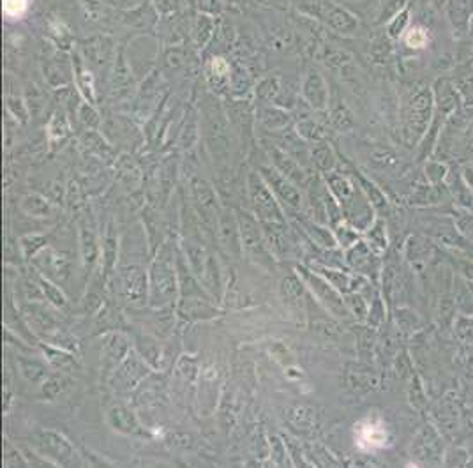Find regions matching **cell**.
I'll list each match as a JSON object with an SVG mask.
<instances>
[{
  "instance_id": "1",
  "label": "cell",
  "mask_w": 473,
  "mask_h": 468,
  "mask_svg": "<svg viewBox=\"0 0 473 468\" xmlns=\"http://www.w3.org/2000/svg\"><path fill=\"white\" fill-rule=\"evenodd\" d=\"M176 294H179L176 260L173 262L169 246L162 244L148 270V304L152 308H164L175 301Z\"/></svg>"
},
{
  "instance_id": "2",
  "label": "cell",
  "mask_w": 473,
  "mask_h": 468,
  "mask_svg": "<svg viewBox=\"0 0 473 468\" xmlns=\"http://www.w3.org/2000/svg\"><path fill=\"white\" fill-rule=\"evenodd\" d=\"M247 186H249L251 203H253V209L260 223L286 224V217L282 214L281 205H279V200L275 198L265 179L253 172L247 179Z\"/></svg>"
},
{
  "instance_id": "3",
  "label": "cell",
  "mask_w": 473,
  "mask_h": 468,
  "mask_svg": "<svg viewBox=\"0 0 473 468\" xmlns=\"http://www.w3.org/2000/svg\"><path fill=\"white\" fill-rule=\"evenodd\" d=\"M30 443L35 452L41 454L52 464L67 467L74 457L73 443L55 429H39L30 436Z\"/></svg>"
},
{
  "instance_id": "4",
  "label": "cell",
  "mask_w": 473,
  "mask_h": 468,
  "mask_svg": "<svg viewBox=\"0 0 473 468\" xmlns=\"http://www.w3.org/2000/svg\"><path fill=\"white\" fill-rule=\"evenodd\" d=\"M297 272L300 274L302 281L306 283V287L313 292V295L316 297V301L323 306L327 311H330L335 316H348L349 309L346 308L345 299L341 297L337 290L325 280L323 276H320L318 272H314L313 269H307L304 265H297Z\"/></svg>"
},
{
  "instance_id": "5",
  "label": "cell",
  "mask_w": 473,
  "mask_h": 468,
  "mask_svg": "<svg viewBox=\"0 0 473 468\" xmlns=\"http://www.w3.org/2000/svg\"><path fill=\"white\" fill-rule=\"evenodd\" d=\"M239 224H240V235H242V246L244 251L247 253L251 260L263 267H274V258H272V251L268 249L267 241H265L263 227L258 223L249 214H240Z\"/></svg>"
},
{
  "instance_id": "6",
  "label": "cell",
  "mask_w": 473,
  "mask_h": 468,
  "mask_svg": "<svg viewBox=\"0 0 473 468\" xmlns=\"http://www.w3.org/2000/svg\"><path fill=\"white\" fill-rule=\"evenodd\" d=\"M150 368L152 366L140 354L129 352V355L124 359L122 364L113 373V387L116 390H122V392H129V390H133L134 387H138L147 378L148 373H150Z\"/></svg>"
},
{
  "instance_id": "7",
  "label": "cell",
  "mask_w": 473,
  "mask_h": 468,
  "mask_svg": "<svg viewBox=\"0 0 473 468\" xmlns=\"http://www.w3.org/2000/svg\"><path fill=\"white\" fill-rule=\"evenodd\" d=\"M261 177L265 179V182L272 189L279 203H282L286 209L297 212L302 207V195L297 189V184H293L289 179H286L277 168L275 170L274 168H261Z\"/></svg>"
},
{
  "instance_id": "8",
  "label": "cell",
  "mask_w": 473,
  "mask_h": 468,
  "mask_svg": "<svg viewBox=\"0 0 473 468\" xmlns=\"http://www.w3.org/2000/svg\"><path fill=\"white\" fill-rule=\"evenodd\" d=\"M120 294L131 304H143L148 301V274L141 267H124L119 276Z\"/></svg>"
},
{
  "instance_id": "9",
  "label": "cell",
  "mask_w": 473,
  "mask_h": 468,
  "mask_svg": "<svg viewBox=\"0 0 473 468\" xmlns=\"http://www.w3.org/2000/svg\"><path fill=\"white\" fill-rule=\"evenodd\" d=\"M215 234H217V242L222 251L232 256H240L244 251L242 235H240L239 217L233 216L232 212L224 210L219 214L217 223H215Z\"/></svg>"
},
{
  "instance_id": "10",
  "label": "cell",
  "mask_w": 473,
  "mask_h": 468,
  "mask_svg": "<svg viewBox=\"0 0 473 468\" xmlns=\"http://www.w3.org/2000/svg\"><path fill=\"white\" fill-rule=\"evenodd\" d=\"M102 354H101V362H102V380L112 378L113 373L116 371L120 364L124 362V359L129 355L131 347L129 341L119 332H112L102 340Z\"/></svg>"
},
{
  "instance_id": "11",
  "label": "cell",
  "mask_w": 473,
  "mask_h": 468,
  "mask_svg": "<svg viewBox=\"0 0 473 468\" xmlns=\"http://www.w3.org/2000/svg\"><path fill=\"white\" fill-rule=\"evenodd\" d=\"M108 424L109 428L115 429L120 435L138 436V438H145L147 436V431L141 426V422L138 421L133 408L129 404L122 403V401H116V403H113L108 408Z\"/></svg>"
},
{
  "instance_id": "12",
  "label": "cell",
  "mask_w": 473,
  "mask_h": 468,
  "mask_svg": "<svg viewBox=\"0 0 473 468\" xmlns=\"http://www.w3.org/2000/svg\"><path fill=\"white\" fill-rule=\"evenodd\" d=\"M39 272L48 276L53 281H66L71 276V260L64 253L46 246L34 260H32Z\"/></svg>"
},
{
  "instance_id": "13",
  "label": "cell",
  "mask_w": 473,
  "mask_h": 468,
  "mask_svg": "<svg viewBox=\"0 0 473 468\" xmlns=\"http://www.w3.org/2000/svg\"><path fill=\"white\" fill-rule=\"evenodd\" d=\"M191 191H193V198L194 203H196L200 221L207 224V228H214L215 230V227H212V224L217 223V217L221 212H217V200H215L212 188L201 179H194L191 182Z\"/></svg>"
},
{
  "instance_id": "14",
  "label": "cell",
  "mask_w": 473,
  "mask_h": 468,
  "mask_svg": "<svg viewBox=\"0 0 473 468\" xmlns=\"http://www.w3.org/2000/svg\"><path fill=\"white\" fill-rule=\"evenodd\" d=\"M311 269L314 272H318L320 276H323L339 294H355L359 288L364 287V277L359 276V274H352L348 270H341V269H334V267H327L323 263H314Z\"/></svg>"
},
{
  "instance_id": "15",
  "label": "cell",
  "mask_w": 473,
  "mask_h": 468,
  "mask_svg": "<svg viewBox=\"0 0 473 468\" xmlns=\"http://www.w3.org/2000/svg\"><path fill=\"white\" fill-rule=\"evenodd\" d=\"M99 248L97 234H95V228L92 227L87 221H81L80 223V256H81V265H83L85 276L90 274L94 270L95 263L99 260Z\"/></svg>"
},
{
  "instance_id": "16",
  "label": "cell",
  "mask_w": 473,
  "mask_h": 468,
  "mask_svg": "<svg viewBox=\"0 0 473 468\" xmlns=\"http://www.w3.org/2000/svg\"><path fill=\"white\" fill-rule=\"evenodd\" d=\"M179 315L184 320H208L212 316L217 315V309L212 304L210 299H201V297H193V299H180L179 304Z\"/></svg>"
},
{
  "instance_id": "17",
  "label": "cell",
  "mask_w": 473,
  "mask_h": 468,
  "mask_svg": "<svg viewBox=\"0 0 473 468\" xmlns=\"http://www.w3.org/2000/svg\"><path fill=\"white\" fill-rule=\"evenodd\" d=\"M302 92L307 103H309L313 108H316V110H323V108L328 104L327 85H325L323 78H321L318 73H311V75L307 76L306 82H304Z\"/></svg>"
},
{
  "instance_id": "18",
  "label": "cell",
  "mask_w": 473,
  "mask_h": 468,
  "mask_svg": "<svg viewBox=\"0 0 473 468\" xmlns=\"http://www.w3.org/2000/svg\"><path fill=\"white\" fill-rule=\"evenodd\" d=\"M270 154H272L270 157L274 160L275 168H277V170L281 172L286 179H289L293 184H306V175H304V170L299 167V164H297L295 160H292V156H289L288 152L272 147Z\"/></svg>"
},
{
  "instance_id": "19",
  "label": "cell",
  "mask_w": 473,
  "mask_h": 468,
  "mask_svg": "<svg viewBox=\"0 0 473 468\" xmlns=\"http://www.w3.org/2000/svg\"><path fill=\"white\" fill-rule=\"evenodd\" d=\"M346 262L355 270H371L376 269V258H374V249L369 248L364 241H359L348 248Z\"/></svg>"
},
{
  "instance_id": "20",
  "label": "cell",
  "mask_w": 473,
  "mask_h": 468,
  "mask_svg": "<svg viewBox=\"0 0 473 468\" xmlns=\"http://www.w3.org/2000/svg\"><path fill=\"white\" fill-rule=\"evenodd\" d=\"M279 292H281V297L288 304H300L304 301V295H306V283H304L300 274L295 270V272L282 277L281 284H279Z\"/></svg>"
},
{
  "instance_id": "21",
  "label": "cell",
  "mask_w": 473,
  "mask_h": 468,
  "mask_svg": "<svg viewBox=\"0 0 473 468\" xmlns=\"http://www.w3.org/2000/svg\"><path fill=\"white\" fill-rule=\"evenodd\" d=\"M41 350L44 354V359L48 361V366L60 369V371H69L76 368V361L73 357V352L64 350V348L55 347V344H41Z\"/></svg>"
},
{
  "instance_id": "22",
  "label": "cell",
  "mask_w": 473,
  "mask_h": 468,
  "mask_svg": "<svg viewBox=\"0 0 473 468\" xmlns=\"http://www.w3.org/2000/svg\"><path fill=\"white\" fill-rule=\"evenodd\" d=\"M16 364H18V369H20L21 376H23L27 382L42 383L46 378H48V368H46V364L39 362L37 359L18 355Z\"/></svg>"
},
{
  "instance_id": "23",
  "label": "cell",
  "mask_w": 473,
  "mask_h": 468,
  "mask_svg": "<svg viewBox=\"0 0 473 468\" xmlns=\"http://www.w3.org/2000/svg\"><path fill=\"white\" fill-rule=\"evenodd\" d=\"M116 253H119V239H116V232L113 230V224H109L104 235V244H102V263H104L102 277H104V280L113 272V269H115Z\"/></svg>"
},
{
  "instance_id": "24",
  "label": "cell",
  "mask_w": 473,
  "mask_h": 468,
  "mask_svg": "<svg viewBox=\"0 0 473 468\" xmlns=\"http://www.w3.org/2000/svg\"><path fill=\"white\" fill-rule=\"evenodd\" d=\"M302 224L311 241L316 242V246H320L321 249H334L337 246L335 234H332L328 228L321 227L320 223H314V221H304Z\"/></svg>"
},
{
  "instance_id": "25",
  "label": "cell",
  "mask_w": 473,
  "mask_h": 468,
  "mask_svg": "<svg viewBox=\"0 0 473 468\" xmlns=\"http://www.w3.org/2000/svg\"><path fill=\"white\" fill-rule=\"evenodd\" d=\"M49 235L46 234H27L18 241L20 244V251L25 260H34L42 249L48 246Z\"/></svg>"
},
{
  "instance_id": "26",
  "label": "cell",
  "mask_w": 473,
  "mask_h": 468,
  "mask_svg": "<svg viewBox=\"0 0 473 468\" xmlns=\"http://www.w3.org/2000/svg\"><path fill=\"white\" fill-rule=\"evenodd\" d=\"M325 16H327V22L334 27L339 32H352L353 27H355V20L349 16V13H346L345 9L337 8L334 4H328L323 9Z\"/></svg>"
},
{
  "instance_id": "27",
  "label": "cell",
  "mask_w": 473,
  "mask_h": 468,
  "mask_svg": "<svg viewBox=\"0 0 473 468\" xmlns=\"http://www.w3.org/2000/svg\"><path fill=\"white\" fill-rule=\"evenodd\" d=\"M20 207L25 214H28V216H32V217H48V216H52V210H53L48 200L42 198V196H39V195L23 196Z\"/></svg>"
},
{
  "instance_id": "28",
  "label": "cell",
  "mask_w": 473,
  "mask_h": 468,
  "mask_svg": "<svg viewBox=\"0 0 473 468\" xmlns=\"http://www.w3.org/2000/svg\"><path fill=\"white\" fill-rule=\"evenodd\" d=\"M221 267H219V262L217 258H215L214 255H208V260H207V267H205V272H203V281H205V287L210 290L212 295H217V299H221Z\"/></svg>"
},
{
  "instance_id": "29",
  "label": "cell",
  "mask_w": 473,
  "mask_h": 468,
  "mask_svg": "<svg viewBox=\"0 0 473 468\" xmlns=\"http://www.w3.org/2000/svg\"><path fill=\"white\" fill-rule=\"evenodd\" d=\"M288 421L292 422L295 428L302 429V431H313L314 429V410L311 407H304L299 404L295 408L288 410Z\"/></svg>"
},
{
  "instance_id": "30",
  "label": "cell",
  "mask_w": 473,
  "mask_h": 468,
  "mask_svg": "<svg viewBox=\"0 0 473 468\" xmlns=\"http://www.w3.org/2000/svg\"><path fill=\"white\" fill-rule=\"evenodd\" d=\"M37 277H39V283H41L42 290H44L46 301H48L49 304L55 306V308H64V306L67 304V297H66V294L60 290V287H56L55 281L49 280L48 276H44V274L39 272V270H37Z\"/></svg>"
},
{
  "instance_id": "31",
  "label": "cell",
  "mask_w": 473,
  "mask_h": 468,
  "mask_svg": "<svg viewBox=\"0 0 473 468\" xmlns=\"http://www.w3.org/2000/svg\"><path fill=\"white\" fill-rule=\"evenodd\" d=\"M311 157H313V163L316 164V168L320 172H332V168H334V152H332V149L325 142L314 143L313 150H311Z\"/></svg>"
},
{
  "instance_id": "32",
  "label": "cell",
  "mask_w": 473,
  "mask_h": 468,
  "mask_svg": "<svg viewBox=\"0 0 473 468\" xmlns=\"http://www.w3.org/2000/svg\"><path fill=\"white\" fill-rule=\"evenodd\" d=\"M327 182H328V189H330L332 195L335 196V200H339V202H348V200L352 198V195H353L352 184H349L346 179H342L341 175L330 174L327 177Z\"/></svg>"
},
{
  "instance_id": "33",
  "label": "cell",
  "mask_w": 473,
  "mask_h": 468,
  "mask_svg": "<svg viewBox=\"0 0 473 468\" xmlns=\"http://www.w3.org/2000/svg\"><path fill=\"white\" fill-rule=\"evenodd\" d=\"M74 80L78 83V89L81 90L87 101L95 103V92H94V80L88 71H85L80 64H76V71H74Z\"/></svg>"
},
{
  "instance_id": "34",
  "label": "cell",
  "mask_w": 473,
  "mask_h": 468,
  "mask_svg": "<svg viewBox=\"0 0 473 468\" xmlns=\"http://www.w3.org/2000/svg\"><path fill=\"white\" fill-rule=\"evenodd\" d=\"M67 385H69V380H67L66 376L62 375L48 376V378L41 383V390L42 394H44V397H49V400H52V397L60 396V394L67 389Z\"/></svg>"
},
{
  "instance_id": "35",
  "label": "cell",
  "mask_w": 473,
  "mask_h": 468,
  "mask_svg": "<svg viewBox=\"0 0 473 468\" xmlns=\"http://www.w3.org/2000/svg\"><path fill=\"white\" fill-rule=\"evenodd\" d=\"M67 135H69V126H67L66 117L62 114H55L48 124L49 142L56 143L60 140H66Z\"/></svg>"
},
{
  "instance_id": "36",
  "label": "cell",
  "mask_w": 473,
  "mask_h": 468,
  "mask_svg": "<svg viewBox=\"0 0 473 468\" xmlns=\"http://www.w3.org/2000/svg\"><path fill=\"white\" fill-rule=\"evenodd\" d=\"M330 119H332V124H334L335 129H339V131H348V129H352L353 117L345 104H341V103L335 104L330 112Z\"/></svg>"
},
{
  "instance_id": "37",
  "label": "cell",
  "mask_w": 473,
  "mask_h": 468,
  "mask_svg": "<svg viewBox=\"0 0 473 468\" xmlns=\"http://www.w3.org/2000/svg\"><path fill=\"white\" fill-rule=\"evenodd\" d=\"M288 121L289 117L285 114V112L272 110V108H265V110L261 112V122H263L268 129L285 128V126L288 124Z\"/></svg>"
},
{
  "instance_id": "38",
  "label": "cell",
  "mask_w": 473,
  "mask_h": 468,
  "mask_svg": "<svg viewBox=\"0 0 473 468\" xmlns=\"http://www.w3.org/2000/svg\"><path fill=\"white\" fill-rule=\"evenodd\" d=\"M353 228L355 227H352V224H335V239H337V244L341 246V248H345V249H348V248H352L353 244H357V242H359V239H357V234L355 232H353Z\"/></svg>"
},
{
  "instance_id": "39",
  "label": "cell",
  "mask_w": 473,
  "mask_h": 468,
  "mask_svg": "<svg viewBox=\"0 0 473 468\" xmlns=\"http://www.w3.org/2000/svg\"><path fill=\"white\" fill-rule=\"evenodd\" d=\"M2 8L7 18H21L28 9V0H4Z\"/></svg>"
},
{
  "instance_id": "40",
  "label": "cell",
  "mask_w": 473,
  "mask_h": 468,
  "mask_svg": "<svg viewBox=\"0 0 473 468\" xmlns=\"http://www.w3.org/2000/svg\"><path fill=\"white\" fill-rule=\"evenodd\" d=\"M299 135L302 136L304 140H309V142H320L323 133H321L320 126L314 124V121H302L297 128Z\"/></svg>"
},
{
  "instance_id": "41",
  "label": "cell",
  "mask_w": 473,
  "mask_h": 468,
  "mask_svg": "<svg viewBox=\"0 0 473 468\" xmlns=\"http://www.w3.org/2000/svg\"><path fill=\"white\" fill-rule=\"evenodd\" d=\"M345 302H346V308H348L349 311L353 313V315L359 316V318H364V316L369 313V311H367L366 301L362 299V295H357V292H355V294L346 295Z\"/></svg>"
},
{
  "instance_id": "42",
  "label": "cell",
  "mask_w": 473,
  "mask_h": 468,
  "mask_svg": "<svg viewBox=\"0 0 473 468\" xmlns=\"http://www.w3.org/2000/svg\"><path fill=\"white\" fill-rule=\"evenodd\" d=\"M268 443H270L272 447V457H274V461L277 464H282L285 463V457L286 454H288V447H286V442L285 438H279V436L272 435L268 436Z\"/></svg>"
},
{
  "instance_id": "43",
  "label": "cell",
  "mask_w": 473,
  "mask_h": 468,
  "mask_svg": "<svg viewBox=\"0 0 473 468\" xmlns=\"http://www.w3.org/2000/svg\"><path fill=\"white\" fill-rule=\"evenodd\" d=\"M4 464H6V467H27L28 463L27 460H25V456H21L16 449H13V447L7 443L6 454H4Z\"/></svg>"
},
{
  "instance_id": "44",
  "label": "cell",
  "mask_w": 473,
  "mask_h": 468,
  "mask_svg": "<svg viewBox=\"0 0 473 468\" xmlns=\"http://www.w3.org/2000/svg\"><path fill=\"white\" fill-rule=\"evenodd\" d=\"M18 100H20V97H7V110H9L11 114L18 119V121L25 122L28 117L27 108H25L23 101H18Z\"/></svg>"
},
{
  "instance_id": "45",
  "label": "cell",
  "mask_w": 473,
  "mask_h": 468,
  "mask_svg": "<svg viewBox=\"0 0 473 468\" xmlns=\"http://www.w3.org/2000/svg\"><path fill=\"white\" fill-rule=\"evenodd\" d=\"M426 43H427V34L426 30L420 29V27L412 29L408 32V36H406V44L412 48H422L426 47Z\"/></svg>"
},
{
  "instance_id": "46",
  "label": "cell",
  "mask_w": 473,
  "mask_h": 468,
  "mask_svg": "<svg viewBox=\"0 0 473 468\" xmlns=\"http://www.w3.org/2000/svg\"><path fill=\"white\" fill-rule=\"evenodd\" d=\"M369 244L374 251H381V249L387 246V241H385V234H383L381 224H376V227L369 232Z\"/></svg>"
},
{
  "instance_id": "47",
  "label": "cell",
  "mask_w": 473,
  "mask_h": 468,
  "mask_svg": "<svg viewBox=\"0 0 473 468\" xmlns=\"http://www.w3.org/2000/svg\"><path fill=\"white\" fill-rule=\"evenodd\" d=\"M80 121L83 122L85 126H88V128H97L99 115L95 114L94 108L88 107V104H83V107L80 108Z\"/></svg>"
}]
</instances>
